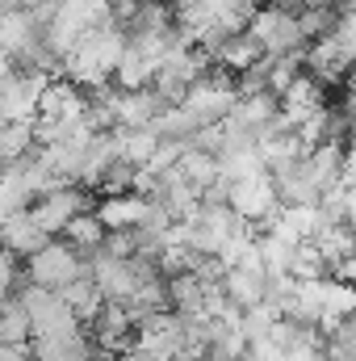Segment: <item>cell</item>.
<instances>
[{"label":"cell","mask_w":356,"mask_h":361,"mask_svg":"<svg viewBox=\"0 0 356 361\" xmlns=\"http://www.w3.org/2000/svg\"><path fill=\"white\" fill-rule=\"evenodd\" d=\"M17 257H13V252H8V248H4V244H0V298H4V294H13V286H17Z\"/></svg>","instance_id":"obj_7"},{"label":"cell","mask_w":356,"mask_h":361,"mask_svg":"<svg viewBox=\"0 0 356 361\" xmlns=\"http://www.w3.org/2000/svg\"><path fill=\"white\" fill-rule=\"evenodd\" d=\"M46 240H55V235H46L38 223H34V214H30V206H21V210H13V214H4V227H0V244L17 257V261H25V257H34Z\"/></svg>","instance_id":"obj_3"},{"label":"cell","mask_w":356,"mask_h":361,"mask_svg":"<svg viewBox=\"0 0 356 361\" xmlns=\"http://www.w3.org/2000/svg\"><path fill=\"white\" fill-rule=\"evenodd\" d=\"M92 361H113V357H92Z\"/></svg>","instance_id":"obj_9"},{"label":"cell","mask_w":356,"mask_h":361,"mask_svg":"<svg viewBox=\"0 0 356 361\" xmlns=\"http://www.w3.org/2000/svg\"><path fill=\"white\" fill-rule=\"evenodd\" d=\"M59 298L72 307V315H76L84 328H89L92 319L101 315V307H105V294H101V286L92 281V273H80L76 281H68V286L59 290Z\"/></svg>","instance_id":"obj_4"},{"label":"cell","mask_w":356,"mask_h":361,"mask_svg":"<svg viewBox=\"0 0 356 361\" xmlns=\"http://www.w3.org/2000/svg\"><path fill=\"white\" fill-rule=\"evenodd\" d=\"M84 210H96V189L80 185V180H68L59 189H46V193H38L30 202V214H34V223L46 235H63V227L76 214H84Z\"/></svg>","instance_id":"obj_1"},{"label":"cell","mask_w":356,"mask_h":361,"mask_svg":"<svg viewBox=\"0 0 356 361\" xmlns=\"http://www.w3.org/2000/svg\"><path fill=\"white\" fill-rule=\"evenodd\" d=\"M63 240H68L72 248H80L84 257H92V252L101 248V240H105V223L96 219V210H84V214H76V219L63 227Z\"/></svg>","instance_id":"obj_6"},{"label":"cell","mask_w":356,"mask_h":361,"mask_svg":"<svg viewBox=\"0 0 356 361\" xmlns=\"http://www.w3.org/2000/svg\"><path fill=\"white\" fill-rule=\"evenodd\" d=\"M38 152V135H34V122H4L0 130V169L25 160Z\"/></svg>","instance_id":"obj_5"},{"label":"cell","mask_w":356,"mask_h":361,"mask_svg":"<svg viewBox=\"0 0 356 361\" xmlns=\"http://www.w3.org/2000/svg\"><path fill=\"white\" fill-rule=\"evenodd\" d=\"M80 273H89V257L80 248H72L68 240H46L34 257H25V277L34 286H46V290H63L68 281H76Z\"/></svg>","instance_id":"obj_2"},{"label":"cell","mask_w":356,"mask_h":361,"mask_svg":"<svg viewBox=\"0 0 356 361\" xmlns=\"http://www.w3.org/2000/svg\"><path fill=\"white\" fill-rule=\"evenodd\" d=\"M113 361H155V357H151L143 345H126V349H122V353H117Z\"/></svg>","instance_id":"obj_8"}]
</instances>
